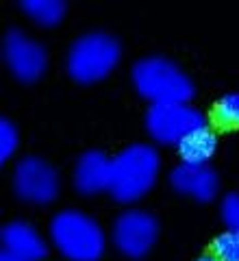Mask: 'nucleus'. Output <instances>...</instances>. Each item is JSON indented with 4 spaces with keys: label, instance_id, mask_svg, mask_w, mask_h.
Returning a JSON list of instances; mask_svg holds the SVG:
<instances>
[{
    "label": "nucleus",
    "instance_id": "nucleus-1",
    "mask_svg": "<svg viewBox=\"0 0 239 261\" xmlns=\"http://www.w3.org/2000/svg\"><path fill=\"white\" fill-rule=\"evenodd\" d=\"M159 152L148 144H130L111 159V194L118 202H135L152 190L159 176Z\"/></svg>",
    "mask_w": 239,
    "mask_h": 261
},
{
    "label": "nucleus",
    "instance_id": "nucleus-18",
    "mask_svg": "<svg viewBox=\"0 0 239 261\" xmlns=\"http://www.w3.org/2000/svg\"><path fill=\"white\" fill-rule=\"evenodd\" d=\"M0 261H26V259L20 257V255H15V252H11V250L3 248V252H0Z\"/></svg>",
    "mask_w": 239,
    "mask_h": 261
},
{
    "label": "nucleus",
    "instance_id": "nucleus-19",
    "mask_svg": "<svg viewBox=\"0 0 239 261\" xmlns=\"http://www.w3.org/2000/svg\"><path fill=\"white\" fill-rule=\"evenodd\" d=\"M196 261H218V259L213 257V255H204V257H198Z\"/></svg>",
    "mask_w": 239,
    "mask_h": 261
},
{
    "label": "nucleus",
    "instance_id": "nucleus-12",
    "mask_svg": "<svg viewBox=\"0 0 239 261\" xmlns=\"http://www.w3.org/2000/svg\"><path fill=\"white\" fill-rule=\"evenodd\" d=\"M218 152V137L207 126L202 130H196L189 137H185L178 144V154L183 163H196V166H207Z\"/></svg>",
    "mask_w": 239,
    "mask_h": 261
},
{
    "label": "nucleus",
    "instance_id": "nucleus-3",
    "mask_svg": "<svg viewBox=\"0 0 239 261\" xmlns=\"http://www.w3.org/2000/svg\"><path fill=\"white\" fill-rule=\"evenodd\" d=\"M50 240L70 261H98L104 252L100 224L76 209H65L52 218Z\"/></svg>",
    "mask_w": 239,
    "mask_h": 261
},
{
    "label": "nucleus",
    "instance_id": "nucleus-5",
    "mask_svg": "<svg viewBox=\"0 0 239 261\" xmlns=\"http://www.w3.org/2000/svg\"><path fill=\"white\" fill-rule=\"evenodd\" d=\"M146 128L159 144H180L196 130L207 128V116L189 102L152 105L146 111Z\"/></svg>",
    "mask_w": 239,
    "mask_h": 261
},
{
    "label": "nucleus",
    "instance_id": "nucleus-10",
    "mask_svg": "<svg viewBox=\"0 0 239 261\" xmlns=\"http://www.w3.org/2000/svg\"><path fill=\"white\" fill-rule=\"evenodd\" d=\"M74 185L85 196L111 190V159L98 150L85 152L74 170Z\"/></svg>",
    "mask_w": 239,
    "mask_h": 261
},
{
    "label": "nucleus",
    "instance_id": "nucleus-7",
    "mask_svg": "<svg viewBox=\"0 0 239 261\" xmlns=\"http://www.w3.org/2000/svg\"><path fill=\"white\" fill-rule=\"evenodd\" d=\"M13 190L26 202L48 205L59 194V174L39 157H24L13 172Z\"/></svg>",
    "mask_w": 239,
    "mask_h": 261
},
{
    "label": "nucleus",
    "instance_id": "nucleus-9",
    "mask_svg": "<svg viewBox=\"0 0 239 261\" xmlns=\"http://www.w3.org/2000/svg\"><path fill=\"white\" fill-rule=\"evenodd\" d=\"M170 183L178 194L192 196L198 202H211L220 190V178L209 163L207 166L178 163L170 174Z\"/></svg>",
    "mask_w": 239,
    "mask_h": 261
},
{
    "label": "nucleus",
    "instance_id": "nucleus-8",
    "mask_svg": "<svg viewBox=\"0 0 239 261\" xmlns=\"http://www.w3.org/2000/svg\"><path fill=\"white\" fill-rule=\"evenodd\" d=\"M3 55H5L7 68L22 83H35L46 72L48 55L44 50V46L37 44L35 39H31L29 35H24L18 29L7 33Z\"/></svg>",
    "mask_w": 239,
    "mask_h": 261
},
{
    "label": "nucleus",
    "instance_id": "nucleus-11",
    "mask_svg": "<svg viewBox=\"0 0 239 261\" xmlns=\"http://www.w3.org/2000/svg\"><path fill=\"white\" fill-rule=\"evenodd\" d=\"M3 246L26 261H39L48 255V246L35 228L26 222H9L0 233Z\"/></svg>",
    "mask_w": 239,
    "mask_h": 261
},
{
    "label": "nucleus",
    "instance_id": "nucleus-15",
    "mask_svg": "<svg viewBox=\"0 0 239 261\" xmlns=\"http://www.w3.org/2000/svg\"><path fill=\"white\" fill-rule=\"evenodd\" d=\"M216 116L222 124L239 126V92L224 94L216 105Z\"/></svg>",
    "mask_w": 239,
    "mask_h": 261
},
{
    "label": "nucleus",
    "instance_id": "nucleus-2",
    "mask_svg": "<svg viewBox=\"0 0 239 261\" xmlns=\"http://www.w3.org/2000/svg\"><path fill=\"white\" fill-rule=\"evenodd\" d=\"M133 85L139 96L152 105L189 102L194 98V83L176 63L163 57H146L133 65Z\"/></svg>",
    "mask_w": 239,
    "mask_h": 261
},
{
    "label": "nucleus",
    "instance_id": "nucleus-4",
    "mask_svg": "<svg viewBox=\"0 0 239 261\" xmlns=\"http://www.w3.org/2000/svg\"><path fill=\"white\" fill-rule=\"evenodd\" d=\"M122 48L109 33H87L72 44L68 53V74L83 85H92L111 74L120 63Z\"/></svg>",
    "mask_w": 239,
    "mask_h": 261
},
{
    "label": "nucleus",
    "instance_id": "nucleus-14",
    "mask_svg": "<svg viewBox=\"0 0 239 261\" xmlns=\"http://www.w3.org/2000/svg\"><path fill=\"white\" fill-rule=\"evenodd\" d=\"M213 257L218 261H239V235L224 231L213 242Z\"/></svg>",
    "mask_w": 239,
    "mask_h": 261
},
{
    "label": "nucleus",
    "instance_id": "nucleus-6",
    "mask_svg": "<svg viewBox=\"0 0 239 261\" xmlns=\"http://www.w3.org/2000/svg\"><path fill=\"white\" fill-rule=\"evenodd\" d=\"M159 235V222L144 209H128L120 214L113 224V244L122 255L142 259L154 246Z\"/></svg>",
    "mask_w": 239,
    "mask_h": 261
},
{
    "label": "nucleus",
    "instance_id": "nucleus-17",
    "mask_svg": "<svg viewBox=\"0 0 239 261\" xmlns=\"http://www.w3.org/2000/svg\"><path fill=\"white\" fill-rule=\"evenodd\" d=\"M222 220L230 233L239 235V192H230L222 200Z\"/></svg>",
    "mask_w": 239,
    "mask_h": 261
},
{
    "label": "nucleus",
    "instance_id": "nucleus-16",
    "mask_svg": "<svg viewBox=\"0 0 239 261\" xmlns=\"http://www.w3.org/2000/svg\"><path fill=\"white\" fill-rule=\"evenodd\" d=\"M18 144H20L18 128L13 126V122L3 118L0 120V161L7 163V159H11L15 148H18Z\"/></svg>",
    "mask_w": 239,
    "mask_h": 261
},
{
    "label": "nucleus",
    "instance_id": "nucleus-13",
    "mask_svg": "<svg viewBox=\"0 0 239 261\" xmlns=\"http://www.w3.org/2000/svg\"><path fill=\"white\" fill-rule=\"evenodd\" d=\"M20 7L33 22L42 24V27H57L68 9L63 0H24Z\"/></svg>",
    "mask_w": 239,
    "mask_h": 261
}]
</instances>
